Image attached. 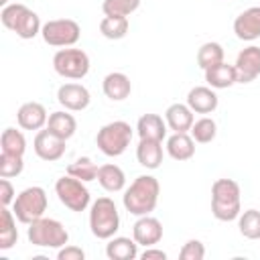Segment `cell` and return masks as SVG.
I'll return each instance as SVG.
<instances>
[{
  "mask_svg": "<svg viewBox=\"0 0 260 260\" xmlns=\"http://www.w3.org/2000/svg\"><path fill=\"white\" fill-rule=\"evenodd\" d=\"M98 171H100V167H98L91 158H87V156L75 158V160L67 167V175H71V177H75V179H79V181H83V183L95 181V179H98Z\"/></svg>",
  "mask_w": 260,
  "mask_h": 260,
  "instance_id": "cell-31",
  "label": "cell"
},
{
  "mask_svg": "<svg viewBox=\"0 0 260 260\" xmlns=\"http://www.w3.org/2000/svg\"><path fill=\"white\" fill-rule=\"evenodd\" d=\"M55 193H57L59 201L67 209H71L75 213L85 211L89 207V203H91V195H89V189L85 187V183L75 179V177H71V175H65V177L57 179Z\"/></svg>",
  "mask_w": 260,
  "mask_h": 260,
  "instance_id": "cell-9",
  "label": "cell"
},
{
  "mask_svg": "<svg viewBox=\"0 0 260 260\" xmlns=\"http://www.w3.org/2000/svg\"><path fill=\"white\" fill-rule=\"evenodd\" d=\"M0 146H2V152L24 156L26 138H24V134H22L20 130H16V128H4V130H2V136H0Z\"/></svg>",
  "mask_w": 260,
  "mask_h": 260,
  "instance_id": "cell-29",
  "label": "cell"
},
{
  "mask_svg": "<svg viewBox=\"0 0 260 260\" xmlns=\"http://www.w3.org/2000/svg\"><path fill=\"white\" fill-rule=\"evenodd\" d=\"M205 81L209 87L213 89H225V87H232L234 83H238V75H236V67L234 65H228L225 61L205 69Z\"/></svg>",
  "mask_w": 260,
  "mask_h": 260,
  "instance_id": "cell-21",
  "label": "cell"
},
{
  "mask_svg": "<svg viewBox=\"0 0 260 260\" xmlns=\"http://www.w3.org/2000/svg\"><path fill=\"white\" fill-rule=\"evenodd\" d=\"M240 185L234 179H217L211 185V213L219 221H234L242 213Z\"/></svg>",
  "mask_w": 260,
  "mask_h": 260,
  "instance_id": "cell-2",
  "label": "cell"
},
{
  "mask_svg": "<svg viewBox=\"0 0 260 260\" xmlns=\"http://www.w3.org/2000/svg\"><path fill=\"white\" fill-rule=\"evenodd\" d=\"M236 75H238V83H250L260 75V47L250 45L246 49H242L236 57Z\"/></svg>",
  "mask_w": 260,
  "mask_h": 260,
  "instance_id": "cell-12",
  "label": "cell"
},
{
  "mask_svg": "<svg viewBox=\"0 0 260 260\" xmlns=\"http://www.w3.org/2000/svg\"><path fill=\"white\" fill-rule=\"evenodd\" d=\"M167 120H162L158 114H142L136 124V132L140 140H158L162 142L167 136Z\"/></svg>",
  "mask_w": 260,
  "mask_h": 260,
  "instance_id": "cell-18",
  "label": "cell"
},
{
  "mask_svg": "<svg viewBox=\"0 0 260 260\" xmlns=\"http://www.w3.org/2000/svg\"><path fill=\"white\" fill-rule=\"evenodd\" d=\"M217 104H219L217 93L209 85H197L187 93V106L195 114H211L217 108Z\"/></svg>",
  "mask_w": 260,
  "mask_h": 260,
  "instance_id": "cell-17",
  "label": "cell"
},
{
  "mask_svg": "<svg viewBox=\"0 0 260 260\" xmlns=\"http://www.w3.org/2000/svg\"><path fill=\"white\" fill-rule=\"evenodd\" d=\"M47 110L39 102H26L16 112V122L22 130H43L47 126Z\"/></svg>",
  "mask_w": 260,
  "mask_h": 260,
  "instance_id": "cell-16",
  "label": "cell"
},
{
  "mask_svg": "<svg viewBox=\"0 0 260 260\" xmlns=\"http://www.w3.org/2000/svg\"><path fill=\"white\" fill-rule=\"evenodd\" d=\"M189 132H191V136H193L195 142L207 144V142H211V140L215 138V134H217V124H215L211 118L203 116V118H199V120L193 122V126H191Z\"/></svg>",
  "mask_w": 260,
  "mask_h": 260,
  "instance_id": "cell-33",
  "label": "cell"
},
{
  "mask_svg": "<svg viewBox=\"0 0 260 260\" xmlns=\"http://www.w3.org/2000/svg\"><path fill=\"white\" fill-rule=\"evenodd\" d=\"M47 128L53 132V134H57L59 138H63V140H69L73 134H75V130H77V120L69 114V112H65V110H59V112H53V114H49V120H47Z\"/></svg>",
  "mask_w": 260,
  "mask_h": 260,
  "instance_id": "cell-25",
  "label": "cell"
},
{
  "mask_svg": "<svg viewBox=\"0 0 260 260\" xmlns=\"http://www.w3.org/2000/svg\"><path fill=\"white\" fill-rule=\"evenodd\" d=\"M165 120L173 132H189L195 122L193 110L187 104H171L165 112Z\"/></svg>",
  "mask_w": 260,
  "mask_h": 260,
  "instance_id": "cell-20",
  "label": "cell"
},
{
  "mask_svg": "<svg viewBox=\"0 0 260 260\" xmlns=\"http://www.w3.org/2000/svg\"><path fill=\"white\" fill-rule=\"evenodd\" d=\"M132 238L136 240L138 246L150 248L162 240V223L156 217H152L150 213L140 215L132 225Z\"/></svg>",
  "mask_w": 260,
  "mask_h": 260,
  "instance_id": "cell-13",
  "label": "cell"
},
{
  "mask_svg": "<svg viewBox=\"0 0 260 260\" xmlns=\"http://www.w3.org/2000/svg\"><path fill=\"white\" fill-rule=\"evenodd\" d=\"M106 256L110 260H134L138 258V244L126 236H114L106 244Z\"/></svg>",
  "mask_w": 260,
  "mask_h": 260,
  "instance_id": "cell-23",
  "label": "cell"
},
{
  "mask_svg": "<svg viewBox=\"0 0 260 260\" xmlns=\"http://www.w3.org/2000/svg\"><path fill=\"white\" fill-rule=\"evenodd\" d=\"M234 32L240 41L260 39V6H250L234 20Z\"/></svg>",
  "mask_w": 260,
  "mask_h": 260,
  "instance_id": "cell-15",
  "label": "cell"
},
{
  "mask_svg": "<svg viewBox=\"0 0 260 260\" xmlns=\"http://www.w3.org/2000/svg\"><path fill=\"white\" fill-rule=\"evenodd\" d=\"M128 16H104L100 22V32L110 41H120L128 32Z\"/></svg>",
  "mask_w": 260,
  "mask_h": 260,
  "instance_id": "cell-28",
  "label": "cell"
},
{
  "mask_svg": "<svg viewBox=\"0 0 260 260\" xmlns=\"http://www.w3.org/2000/svg\"><path fill=\"white\" fill-rule=\"evenodd\" d=\"M181 260H203L205 258V246L199 240H187L179 252Z\"/></svg>",
  "mask_w": 260,
  "mask_h": 260,
  "instance_id": "cell-36",
  "label": "cell"
},
{
  "mask_svg": "<svg viewBox=\"0 0 260 260\" xmlns=\"http://www.w3.org/2000/svg\"><path fill=\"white\" fill-rule=\"evenodd\" d=\"M240 234L248 240H260V211L258 209H246L238 217Z\"/></svg>",
  "mask_w": 260,
  "mask_h": 260,
  "instance_id": "cell-32",
  "label": "cell"
},
{
  "mask_svg": "<svg viewBox=\"0 0 260 260\" xmlns=\"http://www.w3.org/2000/svg\"><path fill=\"white\" fill-rule=\"evenodd\" d=\"M57 102L69 112H81V110H85L89 106L91 95H89L85 85L71 81V83H63L57 89Z\"/></svg>",
  "mask_w": 260,
  "mask_h": 260,
  "instance_id": "cell-14",
  "label": "cell"
},
{
  "mask_svg": "<svg viewBox=\"0 0 260 260\" xmlns=\"http://www.w3.org/2000/svg\"><path fill=\"white\" fill-rule=\"evenodd\" d=\"M14 199H16V193H14L12 183H10L8 179L0 177V203H2L4 207H8L10 203H14Z\"/></svg>",
  "mask_w": 260,
  "mask_h": 260,
  "instance_id": "cell-37",
  "label": "cell"
},
{
  "mask_svg": "<svg viewBox=\"0 0 260 260\" xmlns=\"http://www.w3.org/2000/svg\"><path fill=\"white\" fill-rule=\"evenodd\" d=\"M6 2H8V0H0V4H2V6H6Z\"/></svg>",
  "mask_w": 260,
  "mask_h": 260,
  "instance_id": "cell-40",
  "label": "cell"
},
{
  "mask_svg": "<svg viewBox=\"0 0 260 260\" xmlns=\"http://www.w3.org/2000/svg\"><path fill=\"white\" fill-rule=\"evenodd\" d=\"M65 142L63 138H59L57 134H53L49 128L45 130H39L35 140H32V148H35V154L41 158V160H47V162H55L59 160L63 154H65Z\"/></svg>",
  "mask_w": 260,
  "mask_h": 260,
  "instance_id": "cell-11",
  "label": "cell"
},
{
  "mask_svg": "<svg viewBox=\"0 0 260 260\" xmlns=\"http://www.w3.org/2000/svg\"><path fill=\"white\" fill-rule=\"evenodd\" d=\"M41 37L51 47H73L81 37V28L71 18H55L43 24Z\"/></svg>",
  "mask_w": 260,
  "mask_h": 260,
  "instance_id": "cell-10",
  "label": "cell"
},
{
  "mask_svg": "<svg viewBox=\"0 0 260 260\" xmlns=\"http://www.w3.org/2000/svg\"><path fill=\"white\" fill-rule=\"evenodd\" d=\"M26 238L32 246L39 248H63L69 242V232L65 230V225L53 217H39L32 223H28L26 230Z\"/></svg>",
  "mask_w": 260,
  "mask_h": 260,
  "instance_id": "cell-5",
  "label": "cell"
},
{
  "mask_svg": "<svg viewBox=\"0 0 260 260\" xmlns=\"http://www.w3.org/2000/svg\"><path fill=\"white\" fill-rule=\"evenodd\" d=\"M47 205H49L47 191H45L43 187L32 185V187L22 189V191L16 195V199H14V203H12V211H14L16 219H18L20 223H26V225H28V223H32L35 219H39V217L45 215Z\"/></svg>",
  "mask_w": 260,
  "mask_h": 260,
  "instance_id": "cell-7",
  "label": "cell"
},
{
  "mask_svg": "<svg viewBox=\"0 0 260 260\" xmlns=\"http://www.w3.org/2000/svg\"><path fill=\"white\" fill-rule=\"evenodd\" d=\"M18 240L16 230V215L12 209L4 207L0 209V250H10Z\"/></svg>",
  "mask_w": 260,
  "mask_h": 260,
  "instance_id": "cell-27",
  "label": "cell"
},
{
  "mask_svg": "<svg viewBox=\"0 0 260 260\" xmlns=\"http://www.w3.org/2000/svg\"><path fill=\"white\" fill-rule=\"evenodd\" d=\"M0 20L8 30L16 32V37H20L24 41L35 39L43 28L39 14L32 12L28 6L20 4V2L6 4L2 8V12H0Z\"/></svg>",
  "mask_w": 260,
  "mask_h": 260,
  "instance_id": "cell-3",
  "label": "cell"
},
{
  "mask_svg": "<svg viewBox=\"0 0 260 260\" xmlns=\"http://www.w3.org/2000/svg\"><path fill=\"white\" fill-rule=\"evenodd\" d=\"M102 89L106 93V98H110L112 102H122L130 95L132 91V83H130V77L126 73H120V71H112L104 77V83H102Z\"/></svg>",
  "mask_w": 260,
  "mask_h": 260,
  "instance_id": "cell-19",
  "label": "cell"
},
{
  "mask_svg": "<svg viewBox=\"0 0 260 260\" xmlns=\"http://www.w3.org/2000/svg\"><path fill=\"white\" fill-rule=\"evenodd\" d=\"M167 152L175 160H189L195 154V140L187 132H173L167 138Z\"/></svg>",
  "mask_w": 260,
  "mask_h": 260,
  "instance_id": "cell-22",
  "label": "cell"
},
{
  "mask_svg": "<svg viewBox=\"0 0 260 260\" xmlns=\"http://www.w3.org/2000/svg\"><path fill=\"white\" fill-rule=\"evenodd\" d=\"M57 258L59 260H83L85 252L79 246H63V248H59Z\"/></svg>",
  "mask_w": 260,
  "mask_h": 260,
  "instance_id": "cell-38",
  "label": "cell"
},
{
  "mask_svg": "<svg viewBox=\"0 0 260 260\" xmlns=\"http://www.w3.org/2000/svg\"><path fill=\"white\" fill-rule=\"evenodd\" d=\"M24 169V160L22 156L18 154H8V152H2L0 154V177L4 179H12V177H18Z\"/></svg>",
  "mask_w": 260,
  "mask_h": 260,
  "instance_id": "cell-35",
  "label": "cell"
},
{
  "mask_svg": "<svg viewBox=\"0 0 260 260\" xmlns=\"http://www.w3.org/2000/svg\"><path fill=\"white\" fill-rule=\"evenodd\" d=\"M158 195H160V185H158L156 177L140 175L124 191L122 203L128 213L140 217V215H148L150 211H154V207L158 203Z\"/></svg>",
  "mask_w": 260,
  "mask_h": 260,
  "instance_id": "cell-1",
  "label": "cell"
},
{
  "mask_svg": "<svg viewBox=\"0 0 260 260\" xmlns=\"http://www.w3.org/2000/svg\"><path fill=\"white\" fill-rule=\"evenodd\" d=\"M223 55L225 53H223V47L219 43H213V41L203 43L199 47V51H197V65L205 71V69L217 65V63H221L223 61Z\"/></svg>",
  "mask_w": 260,
  "mask_h": 260,
  "instance_id": "cell-30",
  "label": "cell"
},
{
  "mask_svg": "<svg viewBox=\"0 0 260 260\" xmlns=\"http://www.w3.org/2000/svg\"><path fill=\"white\" fill-rule=\"evenodd\" d=\"M98 183L108 191V193H118L126 187V175L118 165H102L98 171Z\"/></svg>",
  "mask_w": 260,
  "mask_h": 260,
  "instance_id": "cell-26",
  "label": "cell"
},
{
  "mask_svg": "<svg viewBox=\"0 0 260 260\" xmlns=\"http://www.w3.org/2000/svg\"><path fill=\"white\" fill-rule=\"evenodd\" d=\"M89 230L98 240H110L120 230L118 207L110 197H98L89 207Z\"/></svg>",
  "mask_w": 260,
  "mask_h": 260,
  "instance_id": "cell-4",
  "label": "cell"
},
{
  "mask_svg": "<svg viewBox=\"0 0 260 260\" xmlns=\"http://www.w3.org/2000/svg\"><path fill=\"white\" fill-rule=\"evenodd\" d=\"M132 140V126L124 120H114L98 130L95 144L106 156H120L126 152Z\"/></svg>",
  "mask_w": 260,
  "mask_h": 260,
  "instance_id": "cell-6",
  "label": "cell"
},
{
  "mask_svg": "<svg viewBox=\"0 0 260 260\" xmlns=\"http://www.w3.org/2000/svg\"><path fill=\"white\" fill-rule=\"evenodd\" d=\"M140 258H142V260H167V252H162V250L150 246V248H146V250L140 254Z\"/></svg>",
  "mask_w": 260,
  "mask_h": 260,
  "instance_id": "cell-39",
  "label": "cell"
},
{
  "mask_svg": "<svg viewBox=\"0 0 260 260\" xmlns=\"http://www.w3.org/2000/svg\"><path fill=\"white\" fill-rule=\"evenodd\" d=\"M140 6V0H104L102 10L106 16H128Z\"/></svg>",
  "mask_w": 260,
  "mask_h": 260,
  "instance_id": "cell-34",
  "label": "cell"
},
{
  "mask_svg": "<svg viewBox=\"0 0 260 260\" xmlns=\"http://www.w3.org/2000/svg\"><path fill=\"white\" fill-rule=\"evenodd\" d=\"M53 69L65 79H83L89 73V57L81 49L63 47L53 55Z\"/></svg>",
  "mask_w": 260,
  "mask_h": 260,
  "instance_id": "cell-8",
  "label": "cell"
},
{
  "mask_svg": "<svg viewBox=\"0 0 260 260\" xmlns=\"http://www.w3.org/2000/svg\"><path fill=\"white\" fill-rule=\"evenodd\" d=\"M136 158L144 169H158L162 162V142L158 140H140L136 146Z\"/></svg>",
  "mask_w": 260,
  "mask_h": 260,
  "instance_id": "cell-24",
  "label": "cell"
}]
</instances>
